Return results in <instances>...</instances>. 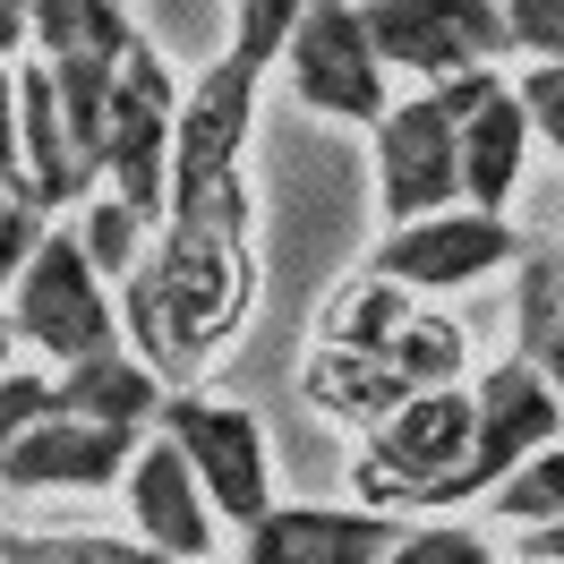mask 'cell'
Here are the masks:
<instances>
[{"label": "cell", "mask_w": 564, "mask_h": 564, "mask_svg": "<svg viewBox=\"0 0 564 564\" xmlns=\"http://www.w3.org/2000/svg\"><path fill=\"white\" fill-rule=\"evenodd\" d=\"M377 206L386 223H420V214L462 206V104L454 77L445 86H420L411 104H393L377 120Z\"/></svg>", "instance_id": "7"}, {"label": "cell", "mask_w": 564, "mask_h": 564, "mask_svg": "<svg viewBox=\"0 0 564 564\" xmlns=\"http://www.w3.org/2000/svg\"><path fill=\"white\" fill-rule=\"evenodd\" d=\"M0 564H197V556H163L145 539H104V530H0Z\"/></svg>", "instance_id": "21"}, {"label": "cell", "mask_w": 564, "mask_h": 564, "mask_svg": "<svg viewBox=\"0 0 564 564\" xmlns=\"http://www.w3.org/2000/svg\"><path fill=\"white\" fill-rule=\"evenodd\" d=\"M145 427H111V420H77V411H43L18 445H0V488H120L138 462Z\"/></svg>", "instance_id": "11"}, {"label": "cell", "mask_w": 564, "mask_h": 564, "mask_svg": "<svg viewBox=\"0 0 564 564\" xmlns=\"http://www.w3.org/2000/svg\"><path fill=\"white\" fill-rule=\"evenodd\" d=\"M9 325H18V343L52 351L61 368L120 343V308H111V291L95 274L86 240H77V223H52L43 248L26 257V274L9 282Z\"/></svg>", "instance_id": "3"}, {"label": "cell", "mask_w": 564, "mask_h": 564, "mask_svg": "<svg viewBox=\"0 0 564 564\" xmlns=\"http://www.w3.org/2000/svg\"><path fill=\"white\" fill-rule=\"evenodd\" d=\"M0 188L26 197V145H18V61H0Z\"/></svg>", "instance_id": "31"}, {"label": "cell", "mask_w": 564, "mask_h": 564, "mask_svg": "<svg viewBox=\"0 0 564 564\" xmlns=\"http://www.w3.org/2000/svg\"><path fill=\"white\" fill-rule=\"evenodd\" d=\"M172 129H180V77L154 43H138L120 61V77H111L104 180H111V197H129L145 223H163V206H172Z\"/></svg>", "instance_id": "6"}, {"label": "cell", "mask_w": 564, "mask_h": 564, "mask_svg": "<svg viewBox=\"0 0 564 564\" xmlns=\"http://www.w3.org/2000/svg\"><path fill=\"white\" fill-rule=\"evenodd\" d=\"M9 343H18V325L0 317V377H18V368H9Z\"/></svg>", "instance_id": "35"}, {"label": "cell", "mask_w": 564, "mask_h": 564, "mask_svg": "<svg viewBox=\"0 0 564 564\" xmlns=\"http://www.w3.org/2000/svg\"><path fill=\"white\" fill-rule=\"evenodd\" d=\"M26 26L43 43V69H95V77H111L145 43L120 0H26Z\"/></svg>", "instance_id": "17"}, {"label": "cell", "mask_w": 564, "mask_h": 564, "mask_svg": "<svg viewBox=\"0 0 564 564\" xmlns=\"http://www.w3.org/2000/svg\"><path fill=\"white\" fill-rule=\"evenodd\" d=\"M470 445H479V402H470V386H427L359 436L351 488H359V505H377V513H445V505H454V479L470 470Z\"/></svg>", "instance_id": "2"}, {"label": "cell", "mask_w": 564, "mask_h": 564, "mask_svg": "<svg viewBox=\"0 0 564 564\" xmlns=\"http://www.w3.org/2000/svg\"><path fill=\"white\" fill-rule=\"evenodd\" d=\"M513 564H547V556H513Z\"/></svg>", "instance_id": "36"}, {"label": "cell", "mask_w": 564, "mask_h": 564, "mask_svg": "<svg viewBox=\"0 0 564 564\" xmlns=\"http://www.w3.org/2000/svg\"><path fill=\"white\" fill-rule=\"evenodd\" d=\"M0 317H9V308H0Z\"/></svg>", "instance_id": "37"}, {"label": "cell", "mask_w": 564, "mask_h": 564, "mask_svg": "<svg viewBox=\"0 0 564 564\" xmlns=\"http://www.w3.org/2000/svg\"><path fill=\"white\" fill-rule=\"evenodd\" d=\"M120 496H129V522H138V539H145V547L214 564V505H206V488H197L188 454H180L163 427H154V436L138 445V462H129Z\"/></svg>", "instance_id": "15"}, {"label": "cell", "mask_w": 564, "mask_h": 564, "mask_svg": "<svg viewBox=\"0 0 564 564\" xmlns=\"http://www.w3.org/2000/svg\"><path fill=\"white\" fill-rule=\"evenodd\" d=\"M163 377L145 368L138 351H86V359H69L61 368V402L52 411H77V420H111V427H145L154 411H163Z\"/></svg>", "instance_id": "19"}, {"label": "cell", "mask_w": 564, "mask_h": 564, "mask_svg": "<svg viewBox=\"0 0 564 564\" xmlns=\"http://www.w3.org/2000/svg\"><path fill=\"white\" fill-rule=\"evenodd\" d=\"M539 291H547V308L564 317V240H522V257H513Z\"/></svg>", "instance_id": "32"}, {"label": "cell", "mask_w": 564, "mask_h": 564, "mask_svg": "<svg viewBox=\"0 0 564 564\" xmlns=\"http://www.w3.org/2000/svg\"><path fill=\"white\" fill-rule=\"evenodd\" d=\"M411 317H420V291L359 274V282H343V291L325 300L317 343H334V351H386V343H393V334H402Z\"/></svg>", "instance_id": "20"}, {"label": "cell", "mask_w": 564, "mask_h": 564, "mask_svg": "<svg viewBox=\"0 0 564 564\" xmlns=\"http://www.w3.org/2000/svg\"><path fill=\"white\" fill-rule=\"evenodd\" d=\"M300 393L317 402L325 420H343V427H359V436H368V427L386 420V411H402L420 386H411L386 351H334V343H317V351H308V368H300Z\"/></svg>", "instance_id": "18"}, {"label": "cell", "mask_w": 564, "mask_h": 564, "mask_svg": "<svg viewBox=\"0 0 564 564\" xmlns=\"http://www.w3.org/2000/svg\"><path fill=\"white\" fill-rule=\"evenodd\" d=\"M386 564H505V556L488 547V530H470V522H411Z\"/></svg>", "instance_id": "26"}, {"label": "cell", "mask_w": 564, "mask_h": 564, "mask_svg": "<svg viewBox=\"0 0 564 564\" xmlns=\"http://www.w3.org/2000/svg\"><path fill=\"white\" fill-rule=\"evenodd\" d=\"M522 257V231L505 214H479V206H445V214H420L386 240L368 248V274L377 282H402V291H462V282L496 274Z\"/></svg>", "instance_id": "9"}, {"label": "cell", "mask_w": 564, "mask_h": 564, "mask_svg": "<svg viewBox=\"0 0 564 564\" xmlns=\"http://www.w3.org/2000/svg\"><path fill=\"white\" fill-rule=\"evenodd\" d=\"M35 43V26H26V0H0V61H18Z\"/></svg>", "instance_id": "33"}, {"label": "cell", "mask_w": 564, "mask_h": 564, "mask_svg": "<svg viewBox=\"0 0 564 564\" xmlns=\"http://www.w3.org/2000/svg\"><path fill=\"white\" fill-rule=\"evenodd\" d=\"M368 43L386 77H470V69H496L513 52V26H505V0H368Z\"/></svg>", "instance_id": "5"}, {"label": "cell", "mask_w": 564, "mask_h": 564, "mask_svg": "<svg viewBox=\"0 0 564 564\" xmlns=\"http://www.w3.org/2000/svg\"><path fill=\"white\" fill-rule=\"evenodd\" d=\"M513 351H522L530 368H539V377L564 393V317L547 308V291H539L530 274L513 282Z\"/></svg>", "instance_id": "25"}, {"label": "cell", "mask_w": 564, "mask_h": 564, "mask_svg": "<svg viewBox=\"0 0 564 564\" xmlns=\"http://www.w3.org/2000/svg\"><path fill=\"white\" fill-rule=\"evenodd\" d=\"M257 86L265 69H248L240 52H223L188 95H180V129H172V188H206V180H240L248 154V120H257Z\"/></svg>", "instance_id": "13"}, {"label": "cell", "mask_w": 564, "mask_h": 564, "mask_svg": "<svg viewBox=\"0 0 564 564\" xmlns=\"http://www.w3.org/2000/svg\"><path fill=\"white\" fill-rule=\"evenodd\" d=\"M43 231H52V214H43L35 197H9V188H0V282L26 274V257L43 248Z\"/></svg>", "instance_id": "28"}, {"label": "cell", "mask_w": 564, "mask_h": 564, "mask_svg": "<svg viewBox=\"0 0 564 564\" xmlns=\"http://www.w3.org/2000/svg\"><path fill=\"white\" fill-rule=\"evenodd\" d=\"M505 26H513V52L556 61L564 52V0H505Z\"/></svg>", "instance_id": "30"}, {"label": "cell", "mask_w": 564, "mask_h": 564, "mask_svg": "<svg viewBox=\"0 0 564 564\" xmlns=\"http://www.w3.org/2000/svg\"><path fill=\"white\" fill-rule=\"evenodd\" d=\"M513 556H547V564H564V522H530Z\"/></svg>", "instance_id": "34"}, {"label": "cell", "mask_w": 564, "mask_h": 564, "mask_svg": "<svg viewBox=\"0 0 564 564\" xmlns=\"http://www.w3.org/2000/svg\"><path fill=\"white\" fill-rule=\"evenodd\" d=\"M454 104H462V206L505 214L513 180H522V154H530L522 95H513V77L470 69V77H454Z\"/></svg>", "instance_id": "14"}, {"label": "cell", "mask_w": 564, "mask_h": 564, "mask_svg": "<svg viewBox=\"0 0 564 564\" xmlns=\"http://www.w3.org/2000/svg\"><path fill=\"white\" fill-rule=\"evenodd\" d=\"M488 513H496V522H513V530L564 522V436H556V445H539L530 462H513V470L496 479V488H488Z\"/></svg>", "instance_id": "22"}, {"label": "cell", "mask_w": 564, "mask_h": 564, "mask_svg": "<svg viewBox=\"0 0 564 564\" xmlns=\"http://www.w3.org/2000/svg\"><path fill=\"white\" fill-rule=\"evenodd\" d=\"M61 402V377H35V368H18V377H0V445H18L26 427L43 420Z\"/></svg>", "instance_id": "29"}, {"label": "cell", "mask_w": 564, "mask_h": 564, "mask_svg": "<svg viewBox=\"0 0 564 564\" xmlns=\"http://www.w3.org/2000/svg\"><path fill=\"white\" fill-rule=\"evenodd\" d=\"M282 77H291V95L325 120H359V129H377L386 120V61H377V43H368V18H359L351 0H308V18L291 26L282 43Z\"/></svg>", "instance_id": "8"}, {"label": "cell", "mask_w": 564, "mask_h": 564, "mask_svg": "<svg viewBox=\"0 0 564 564\" xmlns=\"http://www.w3.org/2000/svg\"><path fill=\"white\" fill-rule=\"evenodd\" d=\"M18 145H26V197H35L43 214L86 206L95 172H86V154H77V129H69V111H61V86H52L43 61L18 69Z\"/></svg>", "instance_id": "16"}, {"label": "cell", "mask_w": 564, "mask_h": 564, "mask_svg": "<svg viewBox=\"0 0 564 564\" xmlns=\"http://www.w3.org/2000/svg\"><path fill=\"white\" fill-rule=\"evenodd\" d=\"M154 427L172 436L188 470H197V488H206L214 522H257L265 505H274V454H265V420L248 411V402H214L197 386H172L163 393V411Z\"/></svg>", "instance_id": "4"}, {"label": "cell", "mask_w": 564, "mask_h": 564, "mask_svg": "<svg viewBox=\"0 0 564 564\" xmlns=\"http://www.w3.org/2000/svg\"><path fill=\"white\" fill-rule=\"evenodd\" d=\"M300 18H308V0H231V43L223 52H240L248 69H282V43H291Z\"/></svg>", "instance_id": "24"}, {"label": "cell", "mask_w": 564, "mask_h": 564, "mask_svg": "<svg viewBox=\"0 0 564 564\" xmlns=\"http://www.w3.org/2000/svg\"><path fill=\"white\" fill-rule=\"evenodd\" d=\"M145 223L129 197H95V206H77V240H86V257H95V274L104 282H129L145 265Z\"/></svg>", "instance_id": "23"}, {"label": "cell", "mask_w": 564, "mask_h": 564, "mask_svg": "<svg viewBox=\"0 0 564 564\" xmlns=\"http://www.w3.org/2000/svg\"><path fill=\"white\" fill-rule=\"evenodd\" d=\"M513 95H522L530 138H547L564 154V52H556V61H530V77H513Z\"/></svg>", "instance_id": "27"}, {"label": "cell", "mask_w": 564, "mask_h": 564, "mask_svg": "<svg viewBox=\"0 0 564 564\" xmlns=\"http://www.w3.org/2000/svg\"><path fill=\"white\" fill-rule=\"evenodd\" d=\"M402 513L377 505H265L240 539V564H386Z\"/></svg>", "instance_id": "12"}, {"label": "cell", "mask_w": 564, "mask_h": 564, "mask_svg": "<svg viewBox=\"0 0 564 564\" xmlns=\"http://www.w3.org/2000/svg\"><path fill=\"white\" fill-rule=\"evenodd\" d=\"M257 308V257H248V180L172 188L163 240L120 282V325L163 386H188Z\"/></svg>", "instance_id": "1"}, {"label": "cell", "mask_w": 564, "mask_h": 564, "mask_svg": "<svg viewBox=\"0 0 564 564\" xmlns=\"http://www.w3.org/2000/svg\"><path fill=\"white\" fill-rule=\"evenodd\" d=\"M470 402H479V445H470V470L454 479V505H479V496L513 470V462H530L539 445H556L564 436V393L530 368L522 351H505L470 386Z\"/></svg>", "instance_id": "10"}]
</instances>
